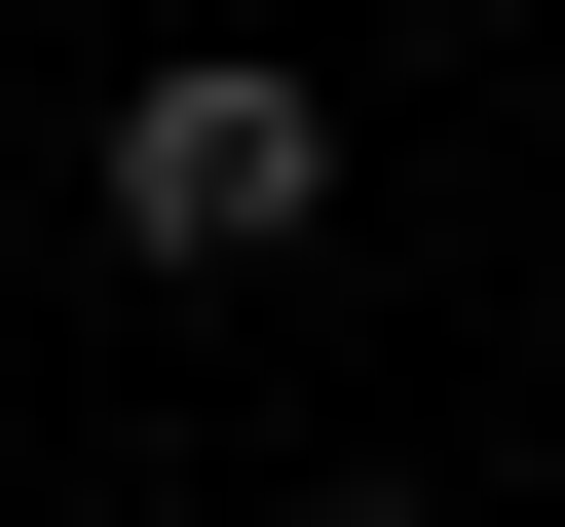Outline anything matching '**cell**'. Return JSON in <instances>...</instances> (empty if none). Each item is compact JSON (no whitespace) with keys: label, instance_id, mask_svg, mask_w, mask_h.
<instances>
[{"label":"cell","instance_id":"cell-2","mask_svg":"<svg viewBox=\"0 0 565 527\" xmlns=\"http://www.w3.org/2000/svg\"><path fill=\"white\" fill-rule=\"evenodd\" d=\"M302 527H452V490H302Z\"/></svg>","mask_w":565,"mask_h":527},{"label":"cell","instance_id":"cell-1","mask_svg":"<svg viewBox=\"0 0 565 527\" xmlns=\"http://www.w3.org/2000/svg\"><path fill=\"white\" fill-rule=\"evenodd\" d=\"M302 226H340V76H264V39L114 76V264H302Z\"/></svg>","mask_w":565,"mask_h":527}]
</instances>
